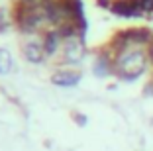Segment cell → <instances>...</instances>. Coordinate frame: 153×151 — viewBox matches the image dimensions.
<instances>
[{"mask_svg":"<svg viewBox=\"0 0 153 151\" xmlns=\"http://www.w3.org/2000/svg\"><path fill=\"white\" fill-rule=\"evenodd\" d=\"M81 80V75L75 71H59L51 77V83L57 86H75Z\"/></svg>","mask_w":153,"mask_h":151,"instance_id":"obj_4","label":"cell"},{"mask_svg":"<svg viewBox=\"0 0 153 151\" xmlns=\"http://www.w3.org/2000/svg\"><path fill=\"white\" fill-rule=\"evenodd\" d=\"M110 8H112L114 14L124 16V18H130V16H140V14H141L137 0H118V2H114Z\"/></svg>","mask_w":153,"mask_h":151,"instance_id":"obj_2","label":"cell"},{"mask_svg":"<svg viewBox=\"0 0 153 151\" xmlns=\"http://www.w3.org/2000/svg\"><path fill=\"white\" fill-rule=\"evenodd\" d=\"M81 55H82V45L79 43V41H75L73 37L67 39V45H65V59H67L69 63H76L81 59Z\"/></svg>","mask_w":153,"mask_h":151,"instance_id":"obj_5","label":"cell"},{"mask_svg":"<svg viewBox=\"0 0 153 151\" xmlns=\"http://www.w3.org/2000/svg\"><path fill=\"white\" fill-rule=\"evenodd\" d=\"M108 69H110V63H108V59H106V57H100L98 61L94 63V73L98 77H104L106 73H108Z\"/></svg>","mask_w":153,"mask_h":151,"instance_id":"obj_9","label":"cell"},{"mask_svg":"<svg viewBox=\"0 0 153 151\" xmlns=\"http://www.w3.org/2000/svg\"><path fill=\"white\" fill-rule=\"evenodd\" d=\"M143 69H145V57L141 51H128V53L120 55L116 61V71L126 80L137 79L143 73Z\"/></svg>","mask_w":153,"mask_h":151,"instance_id":"obj_1","label":"cell"},{"mask_svg":"<svg viewBox=\"0 0 153 151\" xmlns=\"http://www.w3.org/2000/svg\"><path fill=\"white\" fill-rule=\"evenodd\" d=\"M24 53H26L27 61H32V63H39L41 59H43L45 49L41 47L39 43H27L26 47H24Z\"/></svg>","mask_w":153,"mask_h":151,"instance_id":"obj_6","label":"cell"},{"mask_svg":"<svg viewBox=\"0 0 153 151\" xmlns=\"http://www.w3.org/2000/svg\"><path fill=\"white\" fill-rule=\"evenodd\" d=\"M59 31H51L49 36L45 37V45H43V49H45V53L47 55H53L55 51H57V43H59Z\"/></svg>","mask_w":153,"mask_h":151,"instance_id":"obj_7","label":"cell"},{"mask_svg":"<svg viewBox=\"0 0 153 151\" xmlns=\"http://www.w3.org/2000/svg\"><path fill=\"white\" fill-rule=\"evenodd\" d=\"M10 69H12V57L8 49H0V75H6Z\"/></svg>","mask_w":153,"mask_h":151,"instance_id":"obj_8","label":"cell"},{"mask_svg":"<svg viewBox=\"0 0 153 151\" xmlns=\"http://www.w3.org/2000/svg\"><path fill=\"white\" fill-rule=\"evenodd\" d=\"M149 39V31L147 30H130L124 31L118 36V43H122L120 47L124 45H137V43H145Z\"/></svg>","mask_w":153,"mask_h":151,"instance_id":"obj_3","label":"cell"}]
</instances>
